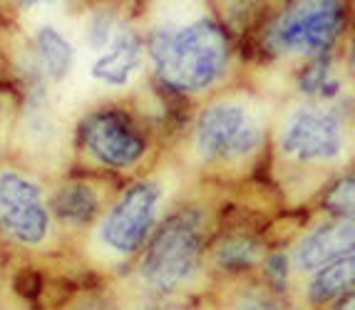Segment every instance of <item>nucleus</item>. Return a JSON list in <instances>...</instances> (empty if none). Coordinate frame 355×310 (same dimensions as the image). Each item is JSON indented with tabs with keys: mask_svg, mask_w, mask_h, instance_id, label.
<instances>
[{
	"mask_svg": "<svg viewBox=\"0 0 355 310\" xmlns=\"http://www.w3.org/2000/svg\"><path fill=\"white\" fill-rule=\"evenodd\" d=\"M149 55L159 80L179 92H199L221 78L229 62V40L211 20L184 28H162L149 37Z\"/></svg>",
	"mask_w": 355,
	"mask_h": 310,
	"instance_id": "nucleus-1",
	"label": "nucleus"
},
{
	"mask_svg": "<svg viewBox=\"0 0 355 310\" xmlns=\"http://www.w3.org/2000/svg\"><path fill=\"white\" fill-rule=\"evenodd\" d=\"M202 258V214L182 211L166 219L154 233L142 258V278L154 291L182 288L199 268Z\"/></svg>",
	"mask_w": 355,
	"mask_h": 310,
	"instance_id": "nucleus-2",
	"label": "nucleus"
},
{
	"mask_svg": "<svg viewBox=\"0 0 355 310\" xmlns=\"http://www.w3.org/2000/svg\"><path fill=\"white\" fill-rule=\"evenodd\" d=\"M263 125L241 102H216L196 122V152L204 159H239L256 149Z\"/></svg>",
	"mask_w": 355,
	"mask_h": 310,
	"instance_id": "nucleus-3",
	"label": "nucleus"
},
{
	"mask_svg": "<svg viewBox=\"0 0 355 310\" xmlns=\"http://www.w3.org/2000/svg\"><path fill=\"white\" fill-rule=\"evenodd\" d=\"M343 30V6L338 3H301L286 12L271 30L276 53H323Z\"/></svg>",
	"mask_w": 355,
	"mask_h": 310,
	"instance_id": "nucleus-4",
	"label": "nucleus"
},
{
	"mask_svg": "<svg viewBox=\"0 0 355 310\" xmlns=\"http://www.w3.org/2000/svg\"><path fill=\"white\" fill-rule=\"evenodd\" d=\"M0 226L20 244H40L48 236L50 216L37 184L18 172L0 174Z\"/></svg>",
	"mask_w": 355,
	"mask_h": 310,
	"instance_id": "nucleus-5",
	"label": "nucleus"
},
{
	"mask_svg": "<svg viewBox=\"0 0 355 310\" xmlns=\"http://www.w3.org/2000/svg\"><path fill=\"white\" fill-rule=\"evenodd\" d=\"M157 201H159V189L154 184L144 181L127 189L102 221V241L117 253L137 250L149 236Z\"/></svg>",
	"mask_w": 355,
	"mask_h": 310,
	"instance_id": "nucleus-6",
	"label": "nucleus"
},
{
	"mask_svg": "<svg viewBox=\"0 0 355 310\" xmlns=\"http://www.w3.org/2000/svg\"><path fill=\"white\" fill-rule=\"evenodd\" d=\"M85 149L97 161L114 169H127L142 159L144 139L122 112H95L80 127Z\"/></svg>",
	"mask_w": 355,
	"mask_h": 310,
	"instance_id": "nucleus-7",
	"label": "nucleus"
},
{
	"mask_svg": "<svg viewBox=\"0 0 355 310\" xmlns=\"http://www.w3.org/2000/svg\"><path fill=\"white\" fill-rule=\"evenodd\" d=\"M281 149L301 161L336 159L343 149V129L333 114L301 107L291 114L281 131Z\"/></svg>",
	"mask_w": 355,
	"mask_h": 310,
	"instance_id": "nucleus-8",
	"label": "nucleus"
},
{
	"mask_svg": "<svg viewBox=\"0 0 355 310\" xmlns=\"http://www.w3.org/2000/svg\"><path fill=\"white\" fill-rule=\"evenodd\" d=\"M353 253V219H338L323 224L296 248V266L301 271H313Z\"/></svg>",
	"mask_w": 355,
	"mask_h": 310,
	"instance_id": "nucleus-9",
	"label": "nucleus"
},
{
	"mask_svg": "<svg viewBox=\"0 0 355 310\" xmlns=\"http://www.w3.org/2000/svg\"><path fill=\"white\" fill-rule=\"evenodd\" d=\"M142 62V42L130 28H117L105 45V53L92 65V75L100 82L122 87L132 80L135 70Z\"/></svg>",
	"mask_w": 355,
	"mask_h": 310,
	"instance_id": "nucleus-10",
	"label": "nucleus"
},
{
	"mask_svg": "<svg viewBox=\"0 0 355 310\" xmlns=\"http://www.w3.org/2000/svg\"><path fill=\"white\" fill-rule=\"evenodd\" d=\"M53 211L55 216L72 224V226H83L92 221L100 211V199L95 189L87 184H67L53 197Z\"/></svg>",
	"mask_w": 355,
	"mask_h": 310,
	"instance_id": "nucleus-11",
	"label": "nucleus"
},
{
	"mask_svg": "<svg viewBox=\"0 0 355 310\" xmlns=\"http://www.w3.org/2000/svg\"><path fill=\"white\" fill-rule=\"evenodd\" d=\"M35 50L40 57V65L45 70V75H50L53 80H62L70 72L75 53L72 45L60 35L55 28H40L35 35Z\"/></svg>",
	"mask_w": 355,
	"mask_h": 310,
	"instance_id": "nucleus-12",
	"label": "nucleus"
},
{
	"mask_svg": "<svg viewBox=\"0 0 355 310\" xmlns=\"http://www.w3.org/2000/svg\"><path fill=\"white\" fill-rule=\"evenodd\" d=\"M353 268H355L353 253L328 263L326 268H320L318 275L311 280V300L313 303H326V300L343 295L353 286Z\"/></svg>",
	"mask_w": 355,
	"mask_h": 310,
	"instance_id": "nucleus-13",
	"label": "nucleus"
},
{
	"mask_svg": "<svg viewBox=\"0 0 355 310\" xmlns=\"http://www.w3.org/2000/svg\"><path fill=\"white\" fill-rule=\"evenodd\" d=\"M298 87L306 95H323V97H336L338 95V82L331 75V62L326 60V55H318L308 62L306 70L298 78Z\"/></svg>",
	"mask_w": 355,
	"mask_h": 310,
	"instance_id": "nucleus-14",
	"label": "nucleus"
},
{
	"mask_svg": "<svg viewBox=\"0 0 355 310\" xmlns=\"http://www.w3.org/2000/svg\"><path fill=\"white\" fill-rule=\"evenodd\" d=\"M261 258V250L254 241L249 239H231L224 241L221 248L216 250V261H219L221 268H231V271H241L254 266Z\"/></svg>",
	"mask_w": 355,
	"mask_h": 310,
	"instance_id": "nucleus-15",
	"label": "nucleus"
},
{
	"mask_svg": "<svg viewBox=\"0 0 355 310\" xmlns=\"http://www.w3.org/2000/svg\"><path fill=\"white\" fill-rule=\"evenodd\" d=\"M326 209H331L338 219H350L353 214V179L338 181L336 189L326 197Z\"/></svg>",
	"mask_w": 355,
	"mask_h": 310,
	"instance_id": "nucleus-16",
	"label": "nucleus"
},
{
	"mask_svg": "<svg viewBox=\"0 0 355 310\" xmlns=\"http://www.w3.org/2000/svg\"><path fill=\"white\" fill-rule=\"evenodd\" d=\"M89 37H92V45L95 48H102V45H107L110 42V37H112V25H110V20L107 18H92V23H89Z\"/></svg>",
	"mask_w": 355,
	"mask_h": 310,
	"instance_id": "nucleus-17",
	"label": "nucleus"
},
{
	"mask_svg": "<svg viewBox=\"0 0 355 310\" xmlns=\"http://www.w3.org/2000/svg\"><path fill=\"white\" fill-rule=\"evenodd\" d=\"M266 273L268 278L273 280V283H286V278H288V258L284 256V253H276V256H271L266 261Z\"/></svg>",
	"mask_w": 355,
	"mask_h": 310,
	"instance_id": "nucleus-18",
	"label": "nucleus"
},
{
	"mask_svg": "<svg viewBox=\"0 0 355 310\" xmlns=\"http://www.w3.org/2000/svg\"><path fill=\"white\" fill-rule=\"evenodd\" d=\"M37 288H40V280H37L35 273H20L18 275V291L23 295H35Z\"/></svg>",
	"mask_w": 355,
	"mask_h": 310,
	"instance_id": "nucleus-19",
	"label": "nucleus"
},
{
	"mask_svg": "<svg viewBox=\"0 0 355 310\" xmlns=\"http://www.w3.org/2000/svg\"><path fill=\"white\" fill-rule=\"evenodd\" d=\"M246 310H279L273 303H268V300H251L249 305H246Z\"/></svg>",
	"mask_w": 355,
	"mask_h": 310,
	"instance_id": "nucleus-20",
	"label": "nucleus"
},
{
	"mask_svg": "<svg viewBox=\"0 0 355 310\" xmlns=\"http://www.w3.org/2000/svg\"><path fill=\"white\" fill-rule=\"evenodd\" d=\"M353 303H355L353 295H350V293H348V295H345V298L336 305V310H353Z\"/></svg>",
	"mask_w": 355,
	"mask_h": 310,
	"instance_id": "nucleus-21",
	"label": "nucleus"
}]
</instances>
